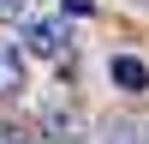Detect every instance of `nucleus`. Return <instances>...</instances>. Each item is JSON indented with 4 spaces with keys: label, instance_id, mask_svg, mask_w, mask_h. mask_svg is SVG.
Masks as SVG:
<instances>
[{
    "label": "nucleus",
    "instance_id": "obj_1",
    "mask_svg": "<svg viewBox=\"0 0 149 144\" xmlns=\"http://www.w3.org/2000/svg\"><path fill=\"white\" fill-rule=\"evenodd\" d=\"M66 18H24V48L30 54H42V60H60L66 54Z\"/></svg>",
    "mask_w": 149,
    "mask_h": 144
},
{
    "label": "nucleus",
    "instance_id": "obj_2",
    "mask_svg": "<svg viewBox=\"0 0 149 144\" xmlns=\"http://www.w3.org/2000/svg\"><path fill=\"white\" fill-rule=\"evenodd\" d=\"M30 90V66H24V48L0 42V102H18Z\"/></svg>",
    "mask_w": 149,
    "mask_h": 144
},
{
    "label": "nucleus",
    "instance_id": "obj_3",
    "mask_svg": "<svg viewBox=\"0 0 149 144\" xmlns=\"http://www.w3.org/2000/svg\"><path fill=\"white\" fill-rule=\"evenodd\" d=\"M107 78H113L125 96H143L149 90V66H143L137 54H113V60H107Z\"/></svg>",
    "mask_w": 149,
    "mask_h": 144
},
{
    "label": "nucleus",
    "instance_id": "obj_4",
    "mask_svg": "<svg viewBox=\"0 0 149 144\" xmlns=\"http://www.w3.org/2000/svg\"><path fill=\"white\" fill-rule=\"evenodd\" d=\"M42 126H48V144H78L84 138V120H78V108H66V102H54L42 114Z\"/></svg>",
    "mask_w": 149,
    "mask_h": 144
},
{
    "label": "nucleus",
    "instance_id": "obj_5",
    "mask_svg": "<svg viewBox=\"0 0 149 144\" xmlns=\"http://www.w3.org/2000/svg\"><path fill=\"white\" fill-rule=\"evenodd\" d=\"M30 18V0H0V24H24Z\"/></svg>",
    "mask_w": 149,
    "mask_h": 144
},
{
    "label": "nucleus",
    "instance_id": "obj_6",
    "mask_svg": "<svg viewBox=\"0 0 149 144\" xmlns=\"http://www.w3.org/2000/svg\"><path fill=\"white\" fill-rule=\"evenodd\" d=\"M0 144H36L24 126H12V120H0Z\"/></svg>",
    "mask_w": 149,
    "mask_h": 144
},
{
    "label": "nucleus",
    "instance_id": "obj_7",
    "mask_svg": "<svg viewBox=\"0 0 149 144\" xmlns=\"http://www.w3.org/2000/svg\"><path fill=\"white\" fill-rule=\"evenodd\" d=\"M66 12H78V18H84V12H95V0H66Z\"/></svg>",
    "mask_w": 149,
    "mask_h": 144
},
{
    "label": "nucleus",
    "instance_id": "obj_8",
    "mask_svg": "<svg viewBox=\"0 0 149 144\" xmlns=\"http://www.w3.org/2000/svg\"><path fill=\"white\" fill-rule=\"evenodd\" d=\"M131 6H149V0H131Z\"/></svg>",
    "mask_w": 149,
    "mask_h": 144
},
{
    "label": "nucleus",
    "instance_id": "obj_9",
    "mask_svg": "<svg viewBox=\"0 0 149 144\" xmlns=\"http://www.w3.org/2000/svg\"><path fill=\"white\" fill-rule=\"evenodd\" d=\"M143 144H149V126H143Z\"/></svg>",
    "mask_w": 149,
    "mask_h": 144
}]
</instances>
